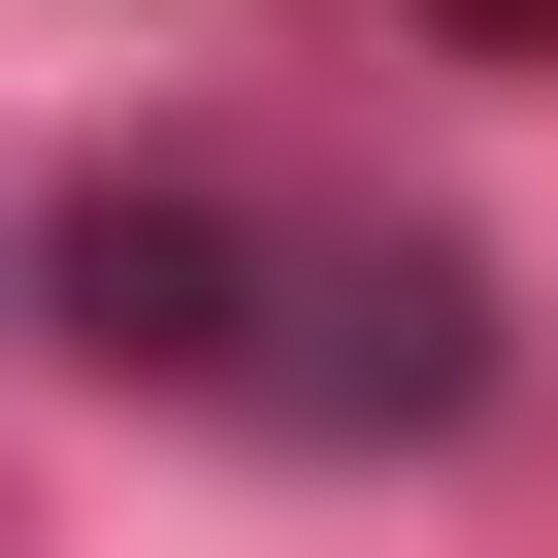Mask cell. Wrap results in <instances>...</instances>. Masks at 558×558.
Returning <instances> with one entry per match:
<instances>
[]
</instances>
